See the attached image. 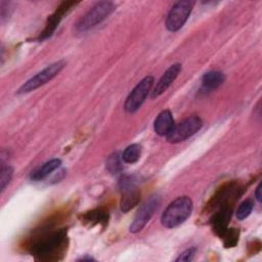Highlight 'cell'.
<instances>
[{
	"label": "cell",
	"mask_w": 262,
	"mask_h": 262,
	"mask_svg": "<svg viewBox=\"0 0 262 262\" xmlns=\"http://www.w3.org/2000/svg\"><path fill=\"white\" fill-rule=\"evenodd\" d=\"M225 80L223 73L218 71H212L206 73L202 78V84L207 89H215L219 87Z\"/></svg>",
	"instance_id": "cell-17"
},
{
	"label": "cell",
	"mask_w": 262,
	"mask_h": 262,
	"mask_svg": "<svg viewBox=\"0 0 262 262\" xmlns=\"http://www.w3.org/2000/svg\"><path fill=\"white\" fill-rule=\"evenodd\" d=\"M78 4V2H73V1H64L62 2L57 8L56 10L51 14L49 15L48 19H47V23H46V26L44 28V30L42 31L39 39L40 40H43V39H46L48 37H50L53 32L55 31L56 27L58 26V24L60 23V20L62 19V17L76 5Z\"/></svg>",
	"instance_id": "cell-10"
},
{
	"label": "cell",
	"mask_w": 262,
	"mask_h": 262,
	"mask_svg": "<svg viewBox=\"0 0 262 262\" xmlns=\"http://www.w3.org/2000/svg\"><path fill=\"white\" fill-rule=\"evenodd\" d=\"M154 77L146 76L134 87L124 104V108L127 113H135L141 106L154 85Z\"/></svg>",
	"instance_id": "cell-7"
},
{
	"label": "cell",
	"mask_w": 262,
	"mask_h": 262,
	"mask_svg": "<svg viewBox=\"0 0 262 262\" xmlns=\"http://www.w3.org/2000/svg\"><path fill=\"white\" fill-rule=\"evenodd\" d=\"M192 202L188 196H179L168 205L161 216L162 224L167 228H174L182 224L191 214Z\"/></svg>",
	"instance_id": "cell-2"
},
{
	"label": "cell",
	"mask_w": 262,
	"mask_h": 262,
	"mask_svg": "<svg viewBox=\"0 0 262 262\" xmlns=\"http://www.w3.org/2000/svg\"><path fill=\"white\" fill-rule=\"evenodd\" d=\"M82 221L91 226L98 225V224L104 226L107 224V221H108V213H107V211H105L104 209H101V208L94 209V210H91V211L83 214Z\"/></svg>",
	"instance_id": "cell-15"
},
{
	"label": "cell",
	"mask_w": 262,
	"mask_h": 262,
	"mask_svg": "<svg viewBox=\"0 0 262 262\" xmlns=\"http://www.w3.org/2000/svg\"><path fill=\"white\" fill-rule=\"evenodd\" d=\"M174 126H175L174 119L172 117L171 112L168 110L161 112L156 118L154 123L155 132L160 136H166V137L173 130Z\"/></svg>",
	"instance_id": "cell-13"
},
{
	"label": "cell",
	"mask_w": 262,
	"mask_h": 262,
	"mask_svg": "<svg viewBox=\"0 0 262 262\" xmlns=\"http://www.w3.org/2000/svg\"><path fill=\"white\" fill-rule=\"evenodd\" d=\"M68 235L66 229L43 232L33 239L30 245L31 253L38 260H59L66 252Z\"/></svg>",
	"instance_id": "cell-1"
},
{
	"label": "cell",
	"mask_w": 262,
	"mask_h": 262,
	"mask_svg": "<svg viewBox=\"0 0 262 262\" xmlns=\"http://www.w3.org/2000/svg\"><path fill=\"white\" fill-rule=\"evenodd\" d=\"M160 196L159 195H151L148 200H146L141 207L139 208V210L137 211L133 222L131 223L129 230L132 233H136L138 231H140L145 224L149 221V219L151 218V216L154 215V213L158 210L159 206H160Z\"/></svg>",
	"instance_id": "cell-9"
},
{
	"label": "cell",
	"mask_w": 262,
	"mask_h": 262,
	"mask_svg": "<svg viewBox=\"0 0 262 262\" xmlns=\"http://www.w3.org/2000/svg\"><path fill=\"white\" fill-rule=\"evenodd\" d=\"M61 164V161L59 159H53L48 162H46L44 165L39 167L37 170H35L32 175L31 179L34 181H39L44 179L46 176H48L52 171L57 169Z\"/></svg>",
	"instance_id": "cell-16"
},
{
	"label": "cell",
	"mask_w": 262,
	"mask_h": 262,
	"mask_svg": "<svg viewBox=\"0 0 262 262\" xmlns=\"http://www.w3.org/2000/svg\"><path fill=\"white\" fill-rule=\"evenodd\" d=\"M124 193L121 200V210L126 213L133 209L140 200V191L137 189L136 185L129 186L123 189Z\"/></svg>",
	"instance_id": "cell-14"
},
{
	"label": "cell",
	"mask_w": 262,
	"mask_h": 262,
	"mask_svg": "<svg viewBox=\"0 0 262 262\" xmlns=\"http://www.w3.org/2000/svg\"><path fill=\"white\" fill-rule=\"evenodd\" d=\"M106 169L113 173V174H117L122 170V162L121 159L119 157V155L117 152L111 155L107 160H106Z\"/></svg>",
	"instance_id": "cell-20"
},
{
	"label": "cell",
	"mask_w": 262,
	"mask_h": 262,
	"mask_svg": "<svg viewBox=\"0 0 262 262\" xmlns=\"http://www.w3.org/2000/svg\"><path fill=\"white\" fill-rule=\"evenodd\" d=\"M231 213H232V208L230 207L220 208L212 213L213 215L210 219V223L212 225L213 231L218 236H221L223 232L227 229L229 220L231 218Z\"/></svg>",
	"instance_id": "cell-11"
},
{
	"label": "cell",
	"mask_w": 262,
	"mask_h": 262,
	"mask_svg": "<svg viewBox=\"0 0 262 262\" xmlns=\"http://www.w3.org/2000/svg\"><path fill=\"white\" fill-rule=\"evenodd\" d=\"M243 192V186L237 183H229L225 186H222L212 198L211 202L208 204L207 209L211 212H215L216 210L224 207L232 208L234 202L239 199Z\"/></svg>",
	"instance_id": "cell-4"
},
{
	"label": "cell",
	"mask_w": 262,
	"mask_h": 262,
	"mask_svg": "<svg viewBox=\"0 0 262 262\" xmlns=\"http://www.w3.org/2000/svg\"><path fill=\"white\" fill-rule=\"evenodd\" d=\"M180 71H181L180 63H174L169 69H167V71L164 73V75L161 77L156 87L151 91V98H157L162 93H164L169 88V86L174 82V80L176 79Z\"/></svg>",
	"instance_id": "cell-12"
},
{
	"label": "cell",
	"mask_w": 262,
	"mask_h": 262,
	"mask_svg": "<svg viewBox=\"0 0 262 262\" xmlns=\"http://www.w3.org/2000/svg\"><path fill=\"white\" fill-rule=\"evenodd\" d=\"M202 120L198 116L186 118L179 124L175 125L173 130L167 136V140L171 143H178L186 140L188 137L195 134L202 127Z\"/></svg>",
	"instance_id": "cell-8"
},
{
	"label": "cell",
	"mask_w": 262,
	"mask_h": 262,
	"mask_svg": "<svg viewBox=\"0 0 262 262\" xmlns=\"http://www.w3.org/2000/svg\"><path fill=\"white\" fill-rule=\"evenodd\" d=\"M239 231L236 228H228L223 232V234L220 236L223 239V245L225 248H233L236 246L238 242Z\"/></svg>",
	"instance_id": "cell-19"
},
{
	"label": "cell",
	"mask_w": 262,
	"mask_h": 262,
	"mask_svg": "<svg viewBox=\"0 0 262 262\" xmlns=\"http://www.w3.org/2000/svg\"><path fill=\"white\" fill-rule=\"evenodd\" d=\"M196 249L195 248H190L185 250L183 253H181L179 255V257L176 259V261H183V262H187V261H191L195 255Z\"/></svg>",
	"instance_id": "cell-23"
},
{
	"label": "cell",
	"mask_w": 262,
	"mask_h": 262,
	"mask_svg": "<svg viewBox=\"0 0 262 262\" xmlns=\"http://www.w3.org/2000/svg\"><path fill=\"white\" fill-rule=\"evenodd\" d=\"M115 10L114 3L110 1H101L96 3L91 9H89L77 23L76 30L78 32H86L102 20H104Z\"/></svg>",
	"instance_id": "cell-3"
},
{
	"label": "cell",
	"mask_w": 262,
	"mask_h": 262,
	"mask_svg": "<svg viewBox=\"0 0 262 262\" xmlns=\"http://www.w3.org/2000/svg\"><path fill=\"white\" fill-rule=\"evenodd\" d=\"M64 66H66L64 60H58L51 63L50 66L45 68L43 71H41L40 73H38L37 75L29 79L25 84H23L18 89L17 93L25 94V93H29L31 91L36 90L37 88L41 87L42 85L46 84L51 79H53L63 69Z\"/></svg>",
	"instance_id": "cell-5"
},
{
	"label": "cell",
	"mask_w": 262,
	"mask_h": 262,
	"mask_svg": "<svg viewBox=\"0 0 262 262\" xmlns=\"http://www.w3.org/2000/svg\"><path fill=\"white\" fill-rule=\"evenodd\" d=\"M192 6L193 2L189 0L178 1L175 3L167 15L166 28L171 32H176L181 29L186 23L192 10Z\"/></svg>",
	"instance_id": "cell-6"
},
{
	"label": "cell",
	"mask_w": 262,
	"mask_h": 262,
	"mask_svg": "<svg viewBox=\"0 0 262 262\" xmlns=\"http://www.w3.org/2000/svg\"><path fill=\"white\" fill-rule=\"evenodd\" d=\"M12 174H13V169L10 166L2 165L1 173H0V188H1V191H3L6 187V185L10 182Z\"/></svg>",
	"instance_id": "cell-22"
},
{
	"label": "cell",
	"mask_w": 262,
	"mask_h": 262,
	"mask_svg": "<svg viewBox=\"0 0 262 262\" xmlns=\"http://www.w3.org/2000/svg\"><path fill=\"white\" fill-rule=\"evenodd\" d=\"M253 209V203L251 200H246L244 201L236 210V218L238 220H244L246 219L252 212Z\"/></svg>",
	"instance_id": "cell-21"
},
{
	"label": "cell",
	"mask_w": 262,
	"mask_h": 262,
	"mask_svg": "<svg viewBox=\"0 0 262 262\" xmlns=\"http://www.w3.org/2000/svg\"><path fill=\"white\" fill-rule=\"evenodd\" d=\"M141 155V147L138 144H131L125 148L122 154V160L125 163L133 164L137 162Z\"/></svg>",
	"instance_id": "cell-18"
},
{
	"label": "cell",
	"mask_w": 262,
	"mask_h": 262,
	"mask_svg": "<svg viewBox=\"0 0 262 262\" xmlns=\"http://www.w3.org/2000/svg\"><path fill=\"white\" fill-rule=\"evenodd\" d=\"M261 190H262V183H259V185L257 186L256 191H255V196H256V199H257V201H258L259 203H261V200H262Z\"/></svg>",
	"instance_id": "cell-24"
}]
</instances>
